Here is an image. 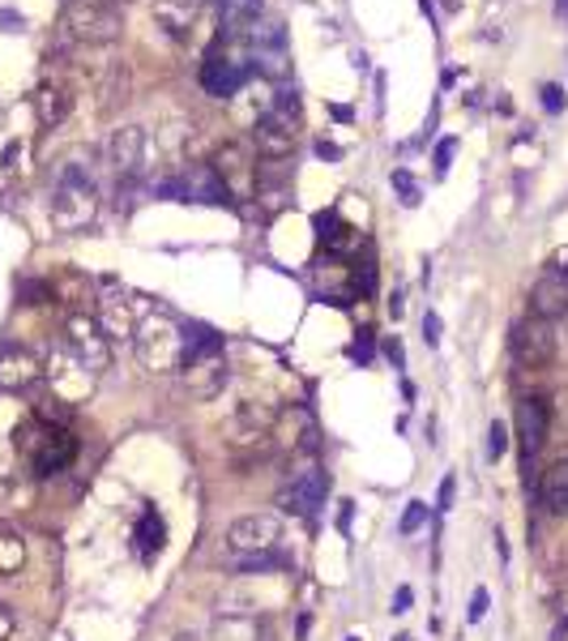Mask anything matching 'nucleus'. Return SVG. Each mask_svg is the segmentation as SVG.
Instances as JSON below:
<instances>
[{"mask_svg": "<svg viewBox=\"0 0 568 641\" xmlns=\"http://www.w3.org/2000/svg\"><path fill=\"white\" fill-rule=\"evenodd\" d=\"M133 351L150 372H180L189 355V325H180L167 308H146L133 325Z\"/></svg>", "mask_w": 568, "mask_h": 641, "instance_id": "nucleus-1", "label": "nucleus"}, {"mask_svg": "<svg viewBox=\"0 0 568 641\" xmlns=\"http://www.w3.org/2000/svg\"><path fill=\"white\" fill-rule=\"evenodd\" d=\"M98 214V180L91 167L64 159L52 176V223L61 231H86Z\"/></svg>", "mask_w": 568, "mask_h": 641, "instance_id": "nucleus-2", "label": "nucleus"}, {"mask_svg": "<svg viewBox=\"0 0 568 641\" xmlns=\"http://www.w3.org/2000/svg\"><path fill=\"white\" fill-rule=\"evenodd\" d=\"M18 449L31 462L34 475H56L77 458V441L69 437V428L43 423V419H31V423L18 428Z\"/></svg>", "mask_w": 568, "mask_h": 641, "instance_id": "nucleus-3", "label": "nucleus"}, {"mask_svg": "<svg viewBox=\"0 0 568 641\" xmlns=\"http://www.w3.org/2000/svg\"><path fill=\"white\" fill-rule=\"evenodd\" d=\"M61 27L73 43H91V48H98V43L120 39L125 18H120L116 0H69V4H64Z\"/></svg>", "mask_w": 568, "mask_h": 641, "instance_id": "nucleus-4", "label": "nucleus"}, {"mask_svg": "<svg viewBox=\"0 0 568 641\" xmlns=\"http://www.w3.org/2000/svg\"><path fill=\"white\" fill-rule=\"evenodd\" d=\"M64 351L73 355L91 377H98L112 359V347H107V329L98 325L91 313H73L64 320Z\"/></svg>", "mask_w": 568, "mask_h": 641, "instance_id": "nucleus-5", "label": "nucleus"}, {"mask_svg": "<svg viewBox=\"0 0 568 641\" xmlns=\"http://www.w3.org/2000/svg\"><path fill=\"white\" fill-rule=\"evenodd\" d=\"M508 347L517 355L522 368H547L556 351H560V334H556V320H543V317H526L513 325L508 334Z\"/></svg>", "mask_w": 568, "mask_h": 641, "instance_id": "nucleus-6", "label": "nucleus"}, {"mask_svg": "<svg viewBox=\"0 0 568 641\" xmlns=\"http://www.w3.org/2000/svg\"><path fill=\"white\" fill-rule=\"evenodd\" d=\"M278 539H283V526L274 513H249V517H235L227 526V547L235 556H265L278 547Z\"/></svg>", "mask_w": 568, "mask_h": 641, "instance_id": "nucleus-7", "label": "nucleus"}, {"mask_svg": "<svg viewBox=\"0 0 568 641\" xmlns=\"http://www.w3.org/2000/svg\"><path fill=\"white\" fill-rule=\"evenodd\" d=\"M299 116H291L283 107H270L253 128V141L256 150L265 155V159H291V150H295V133H299Z\"/></svg>", "mask_w": 568, "mask_h": 641, "instance_id": "nucleus-8", "label": "nucleus"}, {"mask_svg": "<svg viewBox=\"0 0 568 641\" xmlns=\"http://www.w3.org/2000/svg\"><path fill=\"white\" fill-rule=\"evenodd\" d=\"M325 492H329L325 471H320V466H299V471L286 480L283 492H278V505L308 517V513H316L320 505H325Z\"/></svg>", "mask_w": 568, "mask_h": 641, "instance_id": "nucleus-9", "label": "nucleus"}, {"mask_svg": "<svg viewBox=\"0 0 568 641\" xmlns=\"http://www.w3.org/2000/svg\"><path fill=\"white\" fill-rule=\"evenodd\" d=\"M107 159H112L120 180H137L141 167H146V128L141 125L116 128L112 141H107Z\"/></svg>", "mask_w": 568, "mask_h": 641, "instance_id": "nucleus-10", "label": "nucleus"}, {"mask_svg": "<svg viewBox=\"0 0 568 641\" xmlns=\"http://www.w3.org/2000/svg\"><path fill=\"white\" fill-rule=\"evenodd\" d=\"M547 402L543 398H522L517 402V437H522V466L530 471V462H535V453L547 445Z\"/></svg>", "mask_w": 568, "mask_h": 641, "instance_id": "nucleus-11", "label": "nucleus"}, {"mask_svg": "<svg viewBox=\"0 0 568 641\" xmlns=\"http://www.w3.org/2000/svg\"><path fill=\"white\" fill-rule=\"evenodd\" d=\"M568 313V279L547 270L530 287V317H543V320H560Z\"/></svg>", "mask_w": 568, "mask_h": 641, "instance_id": "nucleus-12", "label": "nucleus"}, {"mask_svg": "<svg viewBox=\"0 0 568 641\" xmlns=\"http://www.w3.org/2000/svg\"><path fill=\"white\" fill-rule=\"evenodd\" d=\"M39 377H43V364H39L27 347H9V351H0V389L18 393V389H31Z\"/></svg>", "mask_w": 568, "mask_h": 641, "instance_id": "nucleus-13", "label": "nucleus"}, {"mask_svg": "<svg viewBox=\"0 0 568 641\" xmlns=\"http://www.w3.org/2000/svg\"><path fill=\"white\" fill-rule=\"evenodd\" d=\"M185 377L197 398H214L227 385V364H222V355H192L185 364Z\"/></svg>", "mask_w": 568, "mask_h": 641, "instance_id": "nucleus-14", "label": "nucleus"}, {"mask_svg": "<svg viewBox=\"0 0 568 641\" xmlns=\"http://www.w3.org/2000/svg\"><path fill=\"white\" fill-rule=\"evenodd\" d=\"M244 69L235 61H222V56H210V61L201 64V86H206V95L214 98H231L240 86H244Z\"/></svg>", "mask_w": 568, "mask_h": 641, "instance_id": "nucleus-15", "label": "nucleus"}, {"mask_svg": "<svg viewBox=\"0 0 568 641\" xmlns=\"http://www.w3.org/2000/svg\"><path fill=\"white\" fill-rule=\"evenodd\" d=\"M185 192L189 201H206V206H231L235 192L222 185V176L214 167H192V176L185 180Z\"/></svg>", "mask_w": 568, "mask_h": 641, "instance_id": "nucleus-16", "label": "nucleus"}, {"mask_svg": "<svg viewBox=\"0 0 568 641\" xmlns=\"http://www.w3.org/2000/svg\"><path fill=\"white\" fill-rule=\"evenodd\" d=\"M538 501H543V509L556 513V517H568V462H556L543 483H538Z\"/></svg>", "mask_w": 568, "mask_h": 641, "instance_id": "nucleus-17", "label": "nucleus"}, {"mask_svg": "<svg viewBox=\"0 0 568 641\" xmlns=\"http://www.w3.org/2000/svg\"><path fill=\"white\" fill-rule=\"evenodd\" d=\"M214 171L222 176V185L231 189V180H249L253 176V159H249V150L240 141H227L219 155H214Z\"/></svg>", "mask_w": 568, "mask_h": 641, "instance_id": "nucleus-18", "label": "nucleus"}, {"mask_svg": "<svg viewBox=\"0 0 568 641\" xmlns=\"http://www.w3.org/2000/svg\"><path fill=\"white\" fill-rule=\"evenodd\" d=\"M133 539H137V551H141V560H150L155 551H162V544H167V526H162L158 509H141V517H137V530H133Z\"/></svg>", "mask_w": 568, "mask_h": 641, "instance_id": "nucleus-19", "label": "nucleus"}, {"mask_svg": "<svg viewBox=\"0 0 568 641\" xmlns=\"http://www.w3.org/2000/svg\"><path fill=\"white\" fill-rule=\"evenodd\" d=\"M261 18V0H222V34H244Z\"/></svg>", "mask_w": 568, "mask_h": 641, "instance_id": "nucleus-20", "label": "nucleus"}, {"mask_svg": "<svg viewBox=\"0 0 568 641\" xmlns=\"http://www.w3.org/2000/svg\"><path fill=\"white\" fill-rule=\"evenodd\" d=\"M22 565H27V544H22L13 530L0 526V577L18 574Z\"/></svg>", "mask_w": 568, "mask_h": 641, "instance_id": "nucleus-21", "label": "nucleus"}, {"mask_svg": "<svg viewBox=\"0 0 568 641\" xmlns=\"http://www.w3.org/2000/svg\"><path fill=\"white\" fill-rule=\"evenodd\" d=\"M39 116H43V125H61L69 116V95L61 86H43L39 91Z\"/></svg>", "mask_w": 568, "mask_h": 641, "instance_id": "nucleus-22", "label": "nucleus"}, {"mask_svg": "<svg viewBox=\"0 0 568 641\" xmlns=\"http://www.w3.org/2000/svg\"><path fill=\"white\" fill-rule=\"evenodd\" d=\"M508 449V423H501V419H492V428H487V458L496 462L501 453Z\"/></svg>", "mask_w": 568, "mask_h": 641, "instance_id": "nucleus-23", "label": "nucleus"}, {"mask_svg": "<svg viewBox=\"0 0 568 641\" xmlns=\"http://www.w3.org/2000/svg\"><path fill=\"white\" fill-rule=\"evenodd\" d=\"M389 180H393V189L402 192V201H407V206H419V185H414V176L407 171V167H398Z\"/></svg>", "mask_w": 568, "mask_h": 641, "instance_id": "nucleus-24", "label": "nucleus"}, {"mask_svg": "<svg viewBox=\"0 0 568 641\" xmlns=\"http://www.w3.org/2000/svg\"><path fill=\"white\" fill-rule=\"evenodd\" d=\"M423 517H428V505H423V501H411L407 513H402V526H398V530H402V535H414V530L423 526Z\"/></svg>", "mask_w": 568, "mask_h": 641, "instance_id": "nucleus-25", "label": "nucleus"}, {"mask_svg": "<svg viewBox=\"0 0 568 641\" xmlns=\"http://www.w3.org/2000/svg\"><path fill=\"white\" fill-rule=\"evenodd\" d=\"M423 343H428V347H441V317H436V313L423 317Z\"/></svg>", "mask_w": 568, "mask_h": 641, "instance_id": "nucleus-26", "label": "nucleus"}, {"mask_svg": "<svg viewBox=\"0 0 568 641\" xmlns=\"http://www.w3.org/2000/svg\"><path fill=\"white\" fill-rule=\"evenodd\" d=\"M453 150H457V141H453V137H444L441 146H436V176H444V171H449V159H453Z\"/></svg>", "mask_w": 568, "mask_h": 641, "instance_id": "nucleus-27", "label": "nucleus"}, {"mask_svg": "<svg viewBox=\"0 0 568 641\" xmlns=\"http://www.w3.org/2000/svg\"><path fill=\"white\" fill-rule=\"evenodd\" d=\"M453 492H457V480H453V475H444L441 496H436V509L441 513H449V505H453Z\"/></svg>", "mask_w": 568, "mask_h": 641, "instance_id": "nucleus-28", "label": "nucleus"}, {"mask_svg": "<svg viewBox=\"0 0 568 641\" xmlns=\"http://www.w3.org/2000/svg\"><path fill=\"white\" fill-rule=\"evenodd\" d=\"M543 107H547V112H560V107H565V91H560V86H543Z\"/></svg>", "mask_w": 568, "mask_h": 641, "instance_id": "nucleus-29", "label": "nucleus"}, {"mask_svg": "<svg viewBox=\"0 0 568 641\" xmlns=\"http://www.w3.org/2000/svg\"><path fill=\"white\" fill-rule=\"evenodd\" d=\"M487 616V590H474V603H471V624H478Z\"/></svg>", "mask_w": 568, "mask_h": 641, "instance_id": "nucleus-30", "label": "nucleus"}, {"mask_svg": "<svg viewBox=\"0 0 568 641\" xmlns=\"http://www.w3.org/2000/svg\"><path fill=\"white\" fill-rule=\"evenodd\" d=\"M350 359H355V364H368V359H372V338H359V343L350 347Z\"/></svg>", "mask_w": 568, "mask_h": 641, "instance_id": "nucleus-31", "label": "nucleus"}, {"mask_svg": "<svg viewBox=\"0 0 568 641\" xmlns=\"http://www.w3.org/2000/svg\"><path fill=\"white\" fill-rule=\"evenodd\" d=\"M22 295H27V304H43L48 287H43V283H22Z\"/></svg>", "mask_w": 568, "mask_h": 641, "instance_id": "nucleus-32", "label": "nucleus"}, {"mask_svg": "<svg viewBox=\"0 0 568 641\" xmlns=\"http://www.w3.org/2000/svg\"><path fill=\"white\" fill-rule=\"evenodd\" d=\"M411 599H414V590L411 586H402V590L393 595V611H411Z\"/></svg>", "mask_w": 568, "mask_h": 641, "instance_id": "nucleus-33", "label": "nucleus"}, {"mask_svg": "<svg viewBox=\"0 0 568 641\" xmlns=\"http://www.w3.org/2000/svg\"><path fill=\"white\" fill-rule=\"evenodd\" d=\"M316 155H320V159H343V150H338V146H334V141H316Z\"/></svg>", "mask_w": 568, "mask_h": 641, "instance_id": "nucleus-34", "label": "nucleus"}, {"mask_svg": "<svg viewBox=\"0 0 568 641\" xmlns=\"http://www.w3.org/2000/svg\"><path fill=\"white\" fill-rule=\"evenodd\" d=\"M9 633H13V611L0 603V641L9 638Z\"/></svg>", "mask_w": 568, "mask_h": 641, "instance_id": "nucleus-35", "label": "nucleus"}, {"mask_svg": "<svg viewBox=\"0 0 568 641\" xmlns=\"http://www.w3.org/2000/svg\"><path fill=\"white\" fill-rule=\"evenodd\" d=\"M385 355H389V359H393L398 368H402V359H407V351H402V343H385Z\"/></svg>", "mask_w": 568, "mask_h": 641, "instance_id": "nucleus-36", "label": "nucleus"}, {"mask_svg": "<svg viewBox=\"0 0 568 641\" xmlns=\"http://www.w3.org/2000/svg\"><path fill=\"white\" fill-rule=\"evenodd\" d=\"M389 313H393V317H402V313H407V295H402V291L389 300Z\"/></svg>", "mask_w": 568, "mask_h": 641, "instance_id": "nucleus-37", "label": "nucleus"}, {"mask_svg": "<svg viewBox=\"0 0 568 641\" xmlns=\"http://www.w3.org/2000/svg\"><path fill=\"white\" fill-rule=\"evenodd\" d=\"M565 633H568V616H565V620H560V629H556V641L565 638Z\"/></svg>", "mask_w": 568, "mask_h": 641, "instance_id": "nucleus-38", "label": "nucleus"}, {"mask_svg": "<svg viewBox=\"0 0 568 641\" xmlns=\"http://www.w3.org/2000/svg\"><path fill=\"white\" fill-rule=\"evenodd\" d=\"M201 4H210V0H201Z\"/></svg>", "mask_w": 568, "mask_h": 641, "instance_id": "nucleus-39", "label": "nucleus"}]
</instances>
